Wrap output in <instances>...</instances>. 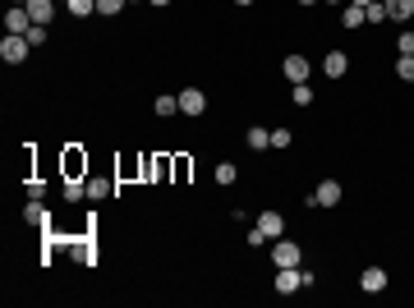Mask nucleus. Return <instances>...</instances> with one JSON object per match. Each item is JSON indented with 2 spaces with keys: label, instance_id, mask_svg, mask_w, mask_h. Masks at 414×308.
Returning a JSON list of instances; mask_svg holds the SVG:
<instances>
[{
  "label": "nucleus",
  "instance_id": "nucleus-13",
  "mask_svg": "<svg viewBox=\"0 0 414 308\" xmlns=\"http://www.w3.org/2000/svg\"><path fill=\"white\" fill-rule=\"evenodd\" d=\"M23 221H28V226H46V207H42V198H28V207H23Z\"/></svg>",
  "mask_w": 414,
  "mask_h": 308
},
{
  "label": "nucleus",
  "instance_id": "nucleus-15",
  "mask_svg": "<svg viewBox=\"0 0 414 308\" xmlns=\"http://www.w3.org/2000/svg\"><path fill=\"white\" fill-rule=\"evenodd\" d=\"M341 19H345V28H364V5H345V14H341Z\"/></svg>",
  "mask_w": 414,
  "mask_h": 308
},
{
  "label": "nucleus",
  "instance_id": "nucleus-8",
  "mask_svg": "<svg viewBox=\"0 0 414 308\" xmlns=\"http://www.w3.org/2000/svg\"><path fill=\"white\" fill-rule=\"evenodd\" d=\"M281 74L290 78V83H308V60H304V55H285V60H281Z\"/></svg>",
  "mask_w": 414,
  "mask_h": 308
},
{
  "label": "nucleus",
  "instance_id": "nucleus-24",
  "mask_svg": "<svg viewBox=\"0 0 414 308\" xmlns=\"http://www.w3.org/2000/svg\"><path fill=\"white\" fill-rule=\"evenodd\" d=\"M124 0H97V14H120Z\"/></svg>",
  "mask_w": 414,
  "mask_h": 308
},
{
  "label": "nucleus",
  "instance_id": "nucleus-7",
  "mask_svg": "<svg viewBox=\"0 0 414 308\" xmlns=\"http://www.w3.org/2000/svg\"><path fill=\"white\" fill-rule=\"evenodd\" d=\"M253 226H258V230L267 235V240H281V235H285V217H281V212H262V217L253 221Z\"/></svg>",
  "mask_w": 414,
  "mask_h": 308
},
{
  "label": "nucleus",
  "instance_id": "nucleus-22",
  "mask_svg": "<svg viewBox=\"0 0 414 308\" xmlns=\"http://www.w3.org/2000/svg\"><path fill=\"white\" fill-rule=\"evenodd\" d=\"M23 37H28V42H33V46H46V28H42V23H33V28H28V33H23Z\"/></svg>",
  "mask_w": 414,
  "mask_h": 308
},
{
  "label": "nucleus",
  "instance_id": "nucleus-30",
  "mask_svg": "<svg viewBox=\"0 0 414 308\" xmlns=\"http://www.w3.org/2000/svg\"><path fill=\"white\" fill-rule=\"evenodd\" d=\"M327 5H350V0H327Z\"/></svg>",
  "mask_w": 414,
  "mask_h": 308
},
{
  "label": "nucleus",
  "instance_id": "nucleus-11",
  "mask_svg": "<svg viewBox=\"0 0 414 308\" xmlns=\"http://www.w3.org/2000/svg\"><path fill=\"white\" fill-rule=\"evenodd\" d=\"M244 143H249V147H253V152H267V147H272V133L262 129V124H253V129H249V133H244Z\"/></svg>",
  "mask_w": 414,
  "mask_h": 308
},
{
  "label": "nucleus",
  "instance_id": "nucleus-3",
  "mask_svg": "<svg viewBox=\"0 0 414 308\" xmlns=\"http://www.w3.org/2000/svg\"><path fill=\"white\" fill-rule=\"evenodd\" d=\"M308 203H313V207H341V179H322Z\"/></svg>",
  "mask_w": 414,
  "mask_h": 308
},
{
  "label": "nucleus",
  "instance_id": "nucleus-6",
  "mask_svg": "<svg viewBox=\"0 0 414 308\" xmlns=\"http://www.w3.org/2000/svg\"><path fill=\"white\" fill-rule=\"evenodd\" d=\"M175 97H180V110H185V115H203L207 110L203 88H185V92H175Z\"/></svg>",
  "mask_w": 414,
  "mask_h": 308
},
{
  "label": "nucleus",
  "instance_id": "nucleus-26",
  "mask_svg": "<svg viewBox=\"0 0 414 308\" xmlns=\"http://www.w3.org/2000/svg\"><path fill=\"white\" fill-rule=\"evenodd\" d=\"M83 193H87V184H65V198H69V203H78Z\"/></svg>",
  "mask_w": 414,
  "mask_h": 308
},
{
  "label": "nucleus",
  "instance_id": "nucleus-14",
  "mask_svg": "<svg viewBox=\"0 0 414 308\" xmlns=\"http://www.w3.org/2000/svg\"><path fill=\"white\" fill-rule=\"evenodd\" d=\"M69 5V14L74 19H87V14H97V0H65Z\"/></svg>",
  "mask_w": 414,
  "mask_h": 308
},
{
  "label": "nucleus",
  "instance_id": "nucleus-25",
  "mask_svg": "<svg viewBox=\"0 0 414 308\" xmlns=\"http://www.w3.org/2000/svg\"><path fill=\"white\" fill-rule=\"evenodd\" d=\"M290 138H294L290 129H272V147H290Z\"/></svg>",
  "mask_w": 414,
  "mask_h": 308
},
{
  "label": "nucleus",
  "instance_id": "nucleus-20",
  "mask_svg": "<svg viewBox=\"0 0 414 308\" xmlns=\"http://www.w3.org/2000/svg\"><path fill=\"white\" fill-rule=\"evenodd\" d=\"M110 193V179H87V198H106Z\"/></svg>",
  "mask_w": 414,
  "mask_h": 308
},
{
  "label": "nucleus",
  "instance_id": "nucleus-1",
  "mask_svg": "<svg viewBox=\"0 0 414 308\" xmlns=\"http://www.w3.org/2000/svg\"><path fill=\"white\" fill-rule=\"evenodd\" d=\"M28 51H33L28 37H19V33H5V37H0V60H5V65H23Z\"/></svg>",
  "mask_w": 414,
  "mask_h": 308
},
{
  "label": "nucleus",
  "instance_id": "nucleus-19",
  "mask_svg": "<svg viewBox=\"0 0 414 308\" xmlns=\"http://www.w3.org/2000/svg\"><path fill=\"white\" fill-rule=\"evenodd\" d=\"M364 19H369V23H382V19H387V5H382V0L364 5Z\"/></svg>",
  "mask_w": 414,
  "mask_h": 308
},
{
  "label": "nucleus",
  "instance_id": "nucleus-33",
  "mask_svg": "<svg viewBox=\"0 0 414 308\" xmlns=\"http://www.w3.org/2000/svg\"><path fill=\"white\" fill-rule=\"evenodd\" d=\"M10 5H28V0H10Z\"/></svg>",
  "mask_w": 414,
  "mask_h": 308
},
{
  "label": "nucleus",
  "instance_id": "nucleus-32",
  "mask_svg": "<svg viewBox=\"0 0 414 308\" xmlns=\"http://www.w3.org/2000/svg\"><path fill=\"white\" fill-rule=\"evenodd\" d=\"M235 5H253V0H235Z\"/></svg>",
  "mask_w": 414,
  "mask_h": 308
},
{
  "label": "nucleus",
  "instance_id": "nucleus-17",
  "mask_svg": "<svg viewBox=\"0 0 414 308\" xmlns=\"http://www.w3.org/2000/svg\"><path fill=\"white\" fill-rule=\"evenodd\" d=\"M157 115H180V97H157Z\"/></svg>",
  "mask_w": 414,
  "mask_h": 308
},
{
  "label": "nucleus",
  "instance_id": "nucleus-4",
  "mask_svg": "<svg viewBox=\"0 0 414 308\" xmlns=\"http://www.w3.org/2000/svg\"><path fill=\"white\" fill-rule=\"evenodd\" d=\"M28 28H33V14H28V5H10V10H5V33H28Z\"/></svg>",
  "mask_w": 414,
  "mask_h": 308
},
{
  "label": "nucleus",
  "instance_id": "nucleus-12",
  "mask_svg": "<svg viewBox=\"0 0 414 308\" xmlns=\"http://www.w3.org/2000/svg\"><path fill=\"white\" fill-rule=\"evenodd\" d=\"M322 69H327L331 78H341L350 69V60H345V51H327V60H322Z\"/></svg>",
  "mask_w": 414,
  "mask_h": 308
},
{
  "label": "nucleus",
  "instance_id": "nucleus-29",
  "mask_svg": "<svg viewBox=\"0 0 414 308\" xmlns=\"http://www.w3.org/2000/svg\"><path fill=\"white\" fill-rule=\"evenodd\" d=\"M350 5H373V0H350Z\"/></svg>",
  "mask_w": 414,
  "mask_h": 308
},
{
  "label": "nucleus",
  "instance_id": "nucleus-10",
  "mask_svg": "<svg viewBox=\"0 0 414 308\" xmlns=\"http://www.w3.org/2000/svg\"><path fill=\"white\" fill-rule=\"evenodd\" d=\"M382 5H387V19H396V23L414 19V0H382Z\"/></svg>",
  "mask_w": 414,
  "mask_h": 308
},
{
  "label": "nucleus",
  "instance_id": "nucleus-16",
  "mask_svg": "<svg viewBox=\"0 0 414 308\" xmlns=\"http://www.w3.org/2000/svg\"><path fill=\"white\" fill-rule=\"evenodd\" d=\"M396 78L414 83V55H401V60H396Z\"/></svg>",
  "mask_w": 414,
  "mask_h": 308
},
{
  "label": "nucleus",
  "instance_id": "nucleus-23",
  "mask_svg": "<svg viewBox=\"0 0 414 308\" xmlns=\"http://www.w3.org/2000/svg\"><path fill=\"white\" fill-rule=\"evenodd\" d=\"M396 51H401V55H414V33H401V37H396Z\"/></svg>",
  "mask_w": 414,
  "mask_h": 308
},
{
  "label": "nucleus",
  "instance_id": "nucleus-31",
  "mask_svg": "<svg viewBox=\"0 0 414 308\" xmlns=\"http://www.w3.org/2000/svg\"><path fill=\"white\" fill-rule=\"evenodd\" d=\"M299 5H317V0H299Z\"/></svg>",
  "mask_w": 414,
  "mask_h": 308
},
{
  "label": "nucleus",
  "instance_id": "nucleus-18",
  "mask_svg": "<svg viewBox=\"0 0 414 308\" xmlns=\"http://www.w3.org/2000/svg\"><path fill=\"white\" fill-rule=\"evenodd\" d=\"M235 179H240V170H235L230 161H221L217 166V184H235Z\"/></svg>",
  "mask_w": 414,
  "mask_h": 308
},
{
  "label": "nucleus",
  "instance_id": "nucleus-9",
  "mask_svg": "<svg viewBox=\"0 0 414 308\" xmlns=\"http://www.w3.org/2000/svg\"><path fill=\"white\" fill-rule=\"evenodd\" d=\"M28 14H33V23L51 28V19H55V0H28Z\"/></svg>",
  "mask_w": 414,
  "mask_h": 308
},
{
  "label": "nucleus",
  "instance_id": "nucleus-27",
  "mask_svg": "<svg viewBox=\"0 0 414 308\" xmlns=\"http://www.w3.org/2000/svg\"><path fill=\"white\" fill-rule=\"evenodd\" d=\"M249 244H253V249H262V244H267V235H262L258 226H249Z\"/></svg>",
  "mask_w": 414,
  "mask_h": 308
},
{
  "label": "nucleus",
  "instance_id": "nucleus-2",
  "mask_svg": "<svg viewBox=\"0 0 414 308\" xmlns=\"http://www.w3.org/2000/svg\"><path fill=\"white\" fill-rule=\"evenodd\" d=\"M299 263H304V249L281 235V240L272 244V267H299Z\"/></svg>",
  "mask_w": 414,
  "mask_h": 308
},
{
  "label": "nucleus",
  "instance_id": "nucleus-21",
  "mask_svg": "<svg viewBox=\"0 0 414 308\" xmlns=\"http://www.w3.org/2000/svg\"><path fill=\"white\" fill-rule=\"evenodd\" d=\"M294 106H313V88L308 83H294Z\"/></svg>",
  "mask_w": 414,
  "mask_h": 308
},
{
  "label": "nucleus",
  "instance_id": "nucleus-5",
  "mask_svg": "<svg viewBox=\"0 0 414 308\" xmlns=\"http://www.w3.org/2000/svg\"><path fill=\"white\" fill-rule=\"evenodd\" d=\"M359 290L364 295H382V290H387V272H382V267H364L359 272Z\"/></svg>",
  "mask_w": 414,
  "mask_h": 308
},
{
  "label": "nucleus",
  "instance_id": "nucleus-28",
  "mask_svg": "<svg viewBox=\"0 0 414 308\" xmlns=\"http://www.w3.org/2000/svg\"><path fill=\"white\" fill-rule=\"evenodd\" d=\"M148 5H157V10H162V5H171V0H148Z\"/></svg>",
  "mask_w": 414,
  "mask_h": 308
}]
</instances>
